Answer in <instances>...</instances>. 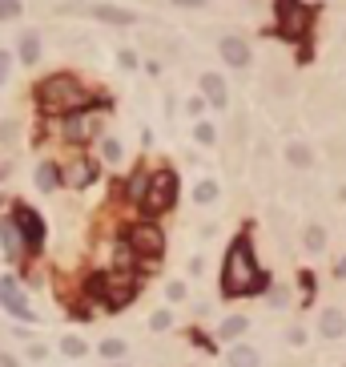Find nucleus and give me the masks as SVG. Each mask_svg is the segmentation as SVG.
<instances>
[{
    "mask_svg": "<svg viewBox=\"0 0 346 367\" xmlns=\"http://www.w3.org/2000/svg\"><path fill=\"white\" fill-rule=\"evenodd\" d=\"M270 291V275L258 266L254 242L238 234L222 258V295L225 299H246V295H266Z\"/></svg>",
    "mask_w": 346,
    "mask_h": 367,
    "instance_id": "f257e3e1",
    "label": "nucleus"
},
{
    "mask_svg": "<svg viewBox=\"0 0 346 367\" xmlns=\"http://www.w3.org/2000/svg\"><path fill=\"white\" fill-rule=\"evenodd\" d=\"M37 102H40L45 114L69 117V114L89 109V89L81 85L77 77H69V73H52V77H45V81L37 85Z\"/></svg>",
    "mask_w": 346,
    "mask_h": 367,
    "instance_id": "f03ea898",
    "label": "nucleus"
},
{
    "mask_svg": "<svg viewBox=\"0 0 346 367\" xmlns=\"http://www.w3.org/2000/svg\"><path fill=\"white\" fill-rule=\"evenodd\" d=\"M137 291H141V283H137L133 270H109V275H93L89 279V295H97L109 311L129 307L137 299Z\"/></svg>",
    "mask_w": 346,
    "mask_h": 367,
    "instance_id": "7ed1b4c3",
    "label": "nucleus"
},
{
    "mask_svg": "<svg viewBox=\"0 0 346 367\" xmlns=\"http://www.w3.org/2000/svg\"><path fill=\"white\" fill-rule=\"evenodd\" d=\"M121 242L137 254V263H141V258H145V263H161V258H165V234H161V226L149 222V218L145 222H129Z\"/></svg>",
    "mask_w": 346,
    "mask_h": 367,
    "instance_id": "20e7f679",
    "label": "nucleus"
},
{
    "mask_svg": "<svg viewBox=\"0 0 346 367\" xmlns=\"http://www.w3.org/2000/svg\"><path fill=\"white\" fill-rule=\"evenodd\" d=\"M177 202V174L173 170H157L145 177V194H141V210L145 214H165Z\"/></svg>",
    "mask_w": 346,
    "mask_h": 367,
    "instance_id": "39448f33",
    "label": "nucleus"
},
{
    "mask_svg": "<svg viewBox=\"0 0 346 367\" xmlns=\"http://www.w3.org/2000/svg\"><path fill=\"white\" fill-rule=\"evenodd\" d=\"M13 222H16V230H21V239H25V251L37 254L40 246H45V218H40L33 206H16Z\"/></svg>",
    "mask_w": 346,
    "mask_h": 367,
    "instance_id": "423d86ee",
    "label": "nucleus"
},
{
    "mask_svg": "<svg viewBox=\"0 0 346 367\" xmlns=\"http://www.w3.org/2000/svg\"><path fill=\"white\" fill-rule=\"evenodd\" d=\"M0 307L9 311V315L16 319V323H33V307H28L25 291H21V283L13 279V275H0Z\"/></svg>",
    "mask_w": 346,
    "mask_h": 367,
    "instance_id": "0eeeda50",
    "label": "nucleus"
},
{
    "mask_svg": "<svg viewBox=\"0 0 346 367\" xmlns=\"http://www.w3.org/2000/svg\"><path fill=\"white\" fill-rule=\"evenodd\" d=\"M278 25H282V37L298 40L310 28V9L298 4V0H282V4H278Z\"/></svg>",
    "mask_w": 346,
    "mask_h": 367,
    "instance_id": "6e6552de",
    "label": "nucleus"
},
{
    "mask_svg": "<svg viewBox=\"0 0 346 367\" xmlns=\"http://www.w3.org/2000/svg\"><path fill=\"white\" fill-rule=\"evenodd\" d=\"M101 133V114L93 109H81V114H69L65 117V138L69 141H89Z\"/></svg>",
    "mask_w": 346,
    "mask_h": 367,
    "instance_id": "1a4fd4ad",
    "label": "nucleus"
},
{
    "mask_svg": "<svg viewBox=\"0 0 346 367\" xmlns=\"http://www.w3.org/2000/svg\"><path fill=\"white\" fill-rule=\"evenodd\" d=\"M218 53H222V61L230 65V69H250V61H254V49H250L246 37H222L218 40Z\"/></svg>",
    "mask_w": 346,
    "mask_h": 367,
    "instance_id": "9d476101",
    "label": "nucleus"
},
{
    "mask_svg": "<svg viewBox=\"0 0 346 367\" xmlns=\"http://www.w3.org/2000/svg\"><path fill=\"white\" fill-rule=\"evenodd\" d=\"M198 89H201V97H206V105H213V109H225V105H230V85H225L222 73H213V69L201 73Z\"/></svg>",
    "mask_w": 346,
    "mask_h": 367,
    "instance_id": "9b49d317",
    "label": "nucleus"
},
{
    "mask_svg": "<svg viewBox=\"0 0 346 367\" xmlns=\"http://www.w3.org/2000/svg\"><path fill=\"white\" fill-rule=\"evenodd\" d=\"M318 335L326 343L342 339V335H346V311H342V307H322V311H318Z\"/></svg>",
    "mask_w": 346,
    "mask_h": 367,
    "instance_id": "f8f14e48",
    "label": "nucleus"
},
{
    "mask_svg": "<svg viewBox=\"0 0 346 367\" xmlns=\"http://www.w3.org/2000/svg\"><path fill=\"white\" fill-rule=\"evenodd\" d=\"M97 182V162H89V158H77V162L65 165V186H73V190H85Z\"/></svg>",
    "mask_w": 346,
    "mask_h": 367,
    "instance_id": "ddd939ff",
    "label": "nucleus"
},
{
    "mask_svg": "<svg viewBox=\"0 0 346 367\" xmlns=\"http://www.w3.org/2000/svg\"><path fill=\"white\" fill-rule=\"evenodd\" d=\"M225 367H262V351L254 347V343H230Z\"/></svg>",
    "mask_w": 346,
    "mask_h": 367,
    "instance_id": "4468645a",
    "label": "nucleus"
},
{
    "mask_svg": "<svg viewBox=\"0 0 346 367\" xmlns=\"http://www.w3.org/2000/svg\"><path fill=\"white\" fill-rule=\"evenodd\" d=\"M0 242H4V258H21V254H25V239H21V230H16L13 214L0 218Z\"/></svg>",
    "mask_w": 346,
    "mask_h": 367,
    "instance_id": "2eb2a0df",
    "label": "nucleus"
},
{
    "mask_svg": "<svg viewBox=\"0 0 346 367\" xmlns=\"http://www.w3.org/2000/svg\"><path fill=\"white\" fill-rule=\"evenodd\" d=\"M89 16H93V21H101V25H117V28H125V25H133V21H137L129 9H113V4H93V9H89Z\"/></svg>",
    "mask_w": 346,
    "mask_h": 367,
    "instance_id": "dca6fc26",
    "label": "nucleus"
},
{
    "mask_svg": "<svg viewBox=\"0 0 346 367\" xmlns=\"http://www.w3.org/2000/svg\"><path fill=\"white\" fill-rule=\"evenodd\" d=\"M16 61H25V65L40 61V33L37 28H25V33H21V40H16Z\"/></svg>",
    "mask_w": 346,
    "mask_h": 367,
    "instance_id": "f3484780",
    "label": "nucleus"
},
{
    "mask_svg": "<svg viewBox=\"0 0 346 367\" xmlns=\"http://www.w3.org/2000/svg\"><path fill=\"white\" fill-rule=\"evenodd\" d=\"M326 242H330V234H326L322 222H306V226H302V251L306 254H322L326 251Z\"/></svg>",
    "mask_w": 346,
    "mask_h": 367,
    "instance_id": "a211bd4d",
    "label": "nucleus"
},
{
    "mask_svg": "<svg viewBox=\"0 0 346 367\" xmlns=\"http://www.w3.org/2000/svg\"><path fill=\"white\" fill-rule=\"evenodd\" d=\"M250 331V315H230L218 323V339L222 343H242V335Z\"/></svg>",
    "mask_w": 346,
    "mask_h": 367,
    "instance_id": "6ab92c4d",
    "label": "nucleus"
},
{
    "mask_svg": "<svg viewBox=\"0 0 346 367\" xmlns=\"http://www.w3.org/2000/svg\"><path fill=\"white\" fill-rule=\"evenodd\" d=\"M282 158H286V165H294V170H310V165H314V150H310L306 141H286Z\"/></svg>",
    "mask_w": 346,
    "mask_h": 367,
    "instance_id": "aec40b11",
    "label": "nucleus"
},
{
    "mask_svg": "<svg viewBox=\"0 0 346 367\" xmlns=\"http://www.w3.org/2000/svg\"><path fill=\"white\" fill-rule=\"evenodd\" d=\"M61 182H65V165H57V162H40L37 165V190L52 194Z\"/></svg>",
    "mask_w": 346,
    "mask_h": 367,
    "instance_id": "412c9836",
    "label": "nucleus"
},
{
    "mask_svg": "<svg viewBox=\"0 0 346 367\" xmlns=\"http://www.w3.org/2000/svg\"><path fill=\"white\" fill-rule=\"evenodd\" d=\"M97 355L105 359V363H125V355H129V343H125L121 335H109V339H101Z\"/></svg>",
    "mask_w": 346,
    "mask_h": 367,
    "instance_id": "4be33fe9",
    "label": "nucleus"
},
{
    "mask_svg": "<svg viewBox=\"0 0 346 367\" xmlns=\"http://www.w3.org/2000/svg\"><path fill=\"white\" fill-rule=\"evenodd\" d=\"M218 198H222V186H218L213 177H201L198 186H194V202L198 206H213Z\"/></svg>",
    "mask_w": 346,
    "mask_h": 367,
    "instance_id": "5701e85b",
    "label": "nucleus"
},
{
    "mask_svg": "<svg viewBox=\"0 0 346 367\" xmlns=\"http://www.w3.org/2000/svg\"><path fill=\"white\" fill-rule=\"evenodd\" d=\"M61 355H69V359H85L89 343L81 339V335H61Z\"/></svg>",
    "mask_w": 346,
    "mask_h": 367,
    "instance_id": "b1692460",
    "label": "nucleus"
},
{
    "mask_svg": "<svg viewBox=\"0 0 346 367\" xmlns=\"http://www.w3.org/2000/svg\"><path fill=\"white\" fill-rule=\"evenodd\" d=\"M266 303H270L274 311H286V307H290V287H282V283H270V291H266Z\"/></svg>",
    "mask_w": 346,
    "mask_h": 367,
    "instance_id": "393cba45",
    "label": "nucleus"
},
{
    "mask_svg": "<svg viewBox=\"0 0 346 367\" xmlns=\"http://www.w3.org/2000/svg\"><path fill=\"white\" fill-rule=\"evenodd\" d=\"M101 158H105V162H109V165H117V162H121V158H125L121 141H117V138H105V141H101Z\"/></svg>",
    "mask_w": 346,
    "mask_h": 367,
    "instance_id": "a878e982",
    "label": "nucleus"
},
{
    "mask_svg": "<svg viewBox=\"0 0 346 367\" xmlns=\"http://www.w3.org/2000/svg\"><path fill=\"white\" fill-rule=\"evenodd\" d=\"M169 327H173V311H169V307H161V311L149 315V331H157V335H161V331H169Z\"/></svg>",
    "mask_w": 346,
    "mask_h": 367,
    "instance_id": "bb28decb",
    "label": "nucleus"
},
{
    "mask_svg": "<svg viewBox=\"0 0 346 367\" xmlns=\"http://www.w3.org/2000/svg\"><path fill=\"white\" fill-rule=\"evenodd\" d=\"M194 141H198V146H213V141H218V129H213L210 121H194Z\"/></svg>",
    "mask_w": 346,
    "mask_h": 367,
    "instance_id": "cd10ccee",
    "label": "nucleus"
},
{
    "mask_svg": "<svg viewBox=\"0 0 346 367\" xmlns=\"http://www.w3.org/2000/svg\"><path fill=\"white\" fill-rule=\"evenodd\" d=\"M21 13H25V4H21V0H0V25L21 21Z\"/></svg>",
    "mask_w": 346,
    "mask_h": 367,
    "instance_id": "c85d7f7f",
    "label": "nucleus"
},
{
    "mask_svg": "<svg viewBox=\"0 0 346 367\" xmlns=\"http://www.w3.org/2000/svg\"><path fill=\"white\" fill-rule=\"evenodd\" d=\"M165 299H169V303H186L189 299V287L182 279H169L165 283Z\"/></svg>",
    "mask_w": 346,
    "mask_h": 367,
    "instance_id": "c756f323",
    "label": "nucleus"
},
{
    "mask_svg": "<svg viewBox=\"0 0 346 367\" xmlns=\"http://www.w3.org/2000/svg\"><path fill=\"white\" fill-rule=\"evenodd\" d=\"M9 77H13V53L0 49V89L9 85Z\"/></svg>",
    "mask_w": 346,
    "mask_h": 367,
    "instance_id": "7c9ffc66",
    "label": "nucleus"
},
{
    "mask_svg": "<svg viewBox=\"0 0 346 367\" xmlns=\"http://www.w3.org/2000/svg\"><path fill=\"white\" fill-rule=\"evenodd\" d=\"M286 343H290V347H306V327H298L294 323V327L286 331Z\"/></svg>",
    "mask_w": 346,
    "mask_h": 367,
    "instance_id": "2f4dec72",
    "label": "nucleus"
},
{
    "mask_svg": "<svg viewBox=\"0 0 346 367\" xmlns=\"http://www.w3.org/2000/svg\"><path fill=\"white\" fill-rule=\"evenodd\" d=\"M117 65H121L125 73H133V69H137V53L133 49H121V53H117Z\"/></svg>",
    "mask_w": 346,
    "mask_h": 367,
    "instance_id": "473e14b6",
    "label": "nucleus"
},
{
    "mask_svg": "<svg viewBox=\"0 0 346 367\" xmlns=\"http://www.w3.org/2000/svg\"><path fill=\"white\" fill-rule=\"evenodd\" d=\"M186 114H189V117H201V114H206V97H201V93L186 102Z\"/></svg>",
    "mask_w": 346,
    "mask_h": 367,
    "instance_id": "72a5a7b5",
    "label": "nucleus"
},
{
    "mask_svg": "<svg viewBox=\"0 0 346 367\" xmlns=\"http://www.w3.org/2000/svg\"><path fill=\"white\" fill-rule=\"evenodd\" d=\"M169 4H177V9H206L210 0H169Z\"/></svg>",
    "mask_w": 346,
    "mask_h": 367,
    "instance_id": "f704fd0d",
    "label": "nucleus"
},
{
    "mask_svg": "<svg viewBox=\"0 0 346 367\" xmlns=\"http://www.w3.org/2000/svg\"><path fill=\"white\" fill-rule=\"evenodd\" d=\"M45 355H49V347H45V343H33V347H28V359H45Z\"/></svg>",
    "mask_w": 346,
    "mask_h": 367,
    "instance_id": "c9c22d12",
    "label": "nucleus"
},
{
    "mask_svg": "<svg viewBox=\"0 0 346 367\" xmlns=\"http://www.w3.org/2000/svg\"><path fill=\"white\" fill-rule=\"evenodd\" d=\"M0 367H21V359H16V355H9V351H0Z\"/></svg>",
    "mask_w": 346,
    "mask_h": 367,
    "instance_id": "e433bc0d",
    "label": "nucleus"
},
{
    "mask_svg": "<svg viewBox=\"0 0 346 367\" xmlns=\"http://www.w3.org/2000/svg\"><path fill=\"white\" fill-rule=\"evenodd\" d=\"M334 275H338V279L346 283V254H342V258H338V263H334Z\"/></svg>",
    "mask_w": 346,
    "mask_h": 367,
    "instance_id": "4c0bfd02",
    "label": "nucleus"
},
{
    "mask_svg": "<svg viewBox=\"0 0 346 367\" xmlns=\"http://www.w3.org/2000/svg\"><path fill=\"white\" fill-rule=\"evenodd\" d=\"M109 367H129V363H109Z\"/></svg>",
    "mask_w": 346,
    "mask_h": 367,
    "instance_id": "58836bf2",
    "label": "nucleus"
}]
</instances>
